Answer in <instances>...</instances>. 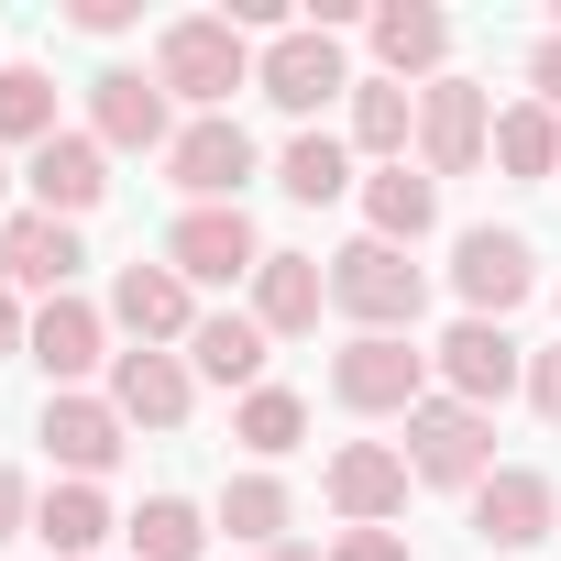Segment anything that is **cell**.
I'll list each match as a JSON object with an SVG mask.
<instances>
[{
  "label": "cell",
  "mask_w": 561,
  "mask_h": 561,
  "mask_svg": "<svg viewBox=\"0 0 561 561\" xmlns=\"http://www.w3.org/2000/svg\"><path fill=\"white\" fill-rule=\"evenodd\" d=\"M287 517H298V495L275 484V473H231V484H220V528H231L242 550H275V539H287Z\"/></svg>",
  "instance_id": "f546056e"
},
{
  "label": "cell",
  "mask_w": 561,
  "mask_h": 561,
  "mask_svg": "<svg viewBox=\"0 0 561 561\" xmlns=\"http://www.w3.org/2000/svg\"><path fill=\"white\" fill-rule=\"evenodd\" d=\"M440 220V176H419V165H375L364 176V231L375 242H419Z\"/></svg>",
  "instance_id": "d4e9b609"
},
{
  "label": "cell",
  "mask_w": 561,
  "mask_h": 561,
  "mask_svg": "<svg viewBox=\"0 0 561 561\" xmlns=\"http://www.w3.org/2000/svg\"><path fill=\"white\" fill-rule=\"evenodd\" d=\"M23 528H34V484L0 462V539H23Z\"/></svg>",
  "instance_id": "d590c367"
},
{
  "label": "cell",
  "mask_w": 561,
  "mask_h": 561,
  "mask_svg": "<svg viewBox=\"0 0 561 561\" xmlns=\"http://www.w3.org/2000/svg\"><path fill=\"white\" fill-rule=\"evenodd\" d=\"M528 89H539V111H561V34L528 45Z\"/></svg>",
  "instance_id": "e575fe53"
},
{
  "label": "cell",
  "mask_w": 561,
  "mask_h": 561,
  "mask_svg": "<svg viewBox=\"0 0 561 561\" xmlns=\"http://www.w3.org/2000/svg\"><path fill=\"white\" fill-rule=\"evenodd\" d=\"M495 165H506L517 187H539V176H561V111H539V100H517V111H495Z\"/></svg>",
  "instance_id": "83f0119b"
},
{
  "label": "cell",
  "mask_w": 561,
  "mask_h": 561,
  "mask_svg": "<svg viewBox=\"0 0 561 561\" xmlns=\"http://www.w3.org/2000/svg\"><path fill=\"white\" fill-rule=\"evenodd\" d=\"M242 176H253V133L220 111V122H187L176 144H165V187L187 198V209H242Z\"/></svg>",
  "instance_id": "52a82bcc"
},
{
  "label": "cell",
  "mask_w": 561,
  "mask_h": 561,
  "mask_svg": "<svg viewBox=\"0 0 561 561\" xmlns=\"http://www.w3.org/2000/svg\"><path fill=\"white\" fill-rule=\"evenodd\" d=\"M78 220L56 209H12L0 220V287H34V298H67V275H78Z\"/></svg>",
  "instance_id": "5bb4252c"
},
{
  "label": "cell",
  "mask_w": 561,
  "mask_h": 561,
  "mask_svg": "<svg viewBox=\"0 0 561 561\" xmlns=\"http://www.w3.org/2000/svg\"><path fill=\"white\" fill-rule=\"evenodd\" d=\"M165 264L187 275V287H242V275L264 264V242H253V220H242V209H176Z\"/></svg>",
  "instance_id": "4fadbf2b"
},
{
  "label": "cell",
  "mask_w": 561,
  "mask_h": 561,
  "mask_svg": "<svg viewBox=\"0 0 561 561\" xmlns=\"http://www.w3.org/2000/svg\"><path fill=\"white\" fill-rule=\"evenodd\" d=\"M331 309L353 320V331H419V309H430V275L408 264V242H342L331 253Z\"/></svg>",
  "instance_id": "7a4b0ae2"
},
{
  "label": "cell",
  "mask_w": 561,
  "mask_h": 561,
  "mask_svg": "<svg viewBox=\"0 0 561 561\" xmlns=\"http://www.w3.org/2000/svg\"><path fill=\"white\" fill-rule=\"evenodd\" d=\"M89 133H100V154H165V144H176L165 89H154L144 67H100V78H89Z\"/></svg>",
  "instance_id": "7c38bea8"
},
{
  "label": "cell",
  "mask_w": 561,
  "mask_h": 561,
  "mask_svg": "<svg viewBox=\"0 0 561 561\" xmlns=\"http://www.w3.org/2000/svg\"><path fill=\"white\" fill-rule=\"evenodd\" d=\"M253 89L275 100V111H331V100H353V56H342V34H320V23H287L264 56H253Z\"/></svg>",
  "instance_id": "5b68a950"
},
{
  "label": "cell",
  "mask_w": 561,
  "mask_h": 561,
  "mask_svg": "<svg viewBox=\"0 0 561 561\" xmlns=\"http://www.w3.org/2000/svg\"><path fill=\"white\" fill-rule=\"evenodd\" d=\"M122 539H133V561H198V550H209V517H198L187 495H144V506L122 517Z\"/></svg>",
  "instance_id": "f1b7e54d"
},
{
  "label": "cell",
  "mask_w": 561,
  "mask_h": 561,
  "mask_svg": "<svg viewBox=\"0 0 561 561\" xmlns=\"http://www.w3.org/2000/svg\"><path fill=\"white\" fill-rule=\"evenodd\" d=\"M111 320L133 331V353H165V342H187L209 309H198V287H187L176 264H144V253H133V264L111 275Z\"/></svg>",
  "instance_id": "30bf717a"
},
{
  "label": "cell",
  "mask_w": 561,
  "mask_h": 561,
  "mask_svg": "<svg viewBox=\"0 0 561 561\" xmlns=\"http://www.w3.org/2000/svg\"><path fill=\"white\" fill-rule=\"evenodd\" d=\"M34 353V320H23V287H0V364Z\"/></svg>",
  "instance_id": "8d00e7d4"
},
{
  "label": "cell",
  "mask_w": 561,
  "mask_h": 561,
  "mask_svg": "<svg viewBox=\"0 0 561 561\" xmlns=\"http://www.w3.org/2000/svg\"><path fill=\"white\" fill-rule=\"evenodd\" d=\"M430 375H440L462 408H484V419H495V397H517V386H528V353L506 342V320H451V331H440V353H430Z\"/></svg>",
  "instance_id": "ba28073f"
},
{
  "label": "cell",
  "mask_w": 561,
  "mask_h": 561,
  "mask_svg": "<svg viewBox=\"0 0 561 561\" xmlns=\"http://www.w3.org/2000/svg\"><path fill=\"white\" fill-rule=\"evenodd\" d=\"M187 375H209V386H264V320L253 309H209L198 331H187Z\"/></svg>",
  "instance_id": "7402d4cb"
},
{
  "label": "cell",
  "mask_w": 561,
  "mask_h": 561,
  "mask_svg": "<svg viewBox=\"0 0 561 561\" xmlns=\"http://www.w3.org/2000/svg\"><path fill=\"white\" fill-rule=\"evenodd\" d=\"M122 430H133V419H122L111 397H89V386H78V397H45V451L67 462V484H100V473L122 462Z\"/></svg>",
  "instance_id": "2e32d148"
},
{
  "label": "cell",
  "mask_w": 561,
  "mask_h": 561,
  "mask_svg": "<svg viewBox=\"0 0 561 561\" xmlns=\"http://www.w3.org/2000/svg\"><path fill=\"white\" fill-rule=\"evenodd\" d=\"M0 144H56V78L0 67Z\"/></svg>",
  "instance_id": "4dcf8cb0"
},
{
  "label": "cell",
  "mask_w": 561,
  "mask_h": 561,
  "mask_svg": "<svg viewBox=\"0 0 561 561\" xmlns=\"http://www.w3.org/2000/svg\"><path fill=\"white\" fill-rule=\"evenodd\" d=\"M154 89L198 100V122L231 111V89H253V34H231V12H187L154 34Z\"/></svg>",
  "instance_id": "6da1fadb"
},
{
  "label": "cell",
  "mask_w": 561,
  "mask_h": 561,
  "mask_svg": "<svg viewBox=\"0 0 561 561\" xmlns=\"http://www.w3.org/2000/svg\"><path fill=\"white\" fill-rule=\"evenodd\" d=\"M111 528H122V517H111L100 484H45V495H34V539H45V561H89Z\"/></svg>",
  "instance_id": "cb8c5ba5"
},
{
  "label": "cell",
  "mask_w": 561,
  "mask_h": 561,
  "mask_svg": "<svg viewBox=\"0 0 561 561\" xmlns=\"http://www.w3.org/2000/svg\"><path fill=\"white\" fill-rule=\"evenodd\" d=\"M34 364L56 375V397H78V386L111 364V320H100L89 298H45V309H34Z\"/></svg>",
  "instance_id": "ac0fdd59"
},
{
  "label": "cell",
  "mask_w": 561,
  "mask_h": 561,
  "mask_svg": "<svg viewBox=\"0 0 561 561\" xmlns=\"http://www.w3.org/2000/svg\"><path fill=\"white\" fill-rule=\"evenodd\" d=\"M331 397L353 419H408V408H430V353L408 331H353L331 353Z\"/></svg>",
  "instance_id": "3957f363"
},
{
  "label": "cell",
  "mask_w": 561,
  "mask_h": 561,
  "mask_svg": "<svg viewBox=\"0 0 561 561\" xmlns=\"http://www.w3.org/2000/svg\"><path fill=\"white\" fill-rule=\"evenodd\" d=\"M550 528H561V484H550V473L495 462V473L473 484V539H484V550H539Z\"/></svg>",
  "instance_id": "8fae6325"
},
{
  "label": "cell",
  "mask_w": 561,
  "mask_h": 561,
  "mask_svg": "<svg viewBox=\"0 0 561 561\" xmlns=\"http://www.w3.org/2000/svg\"><path fill=\"white\" fill-rule=\"evenodd\" d=\"M275 187H287L298 209H331V198L353 187V144H342V133H298L287 154H275Z\"/></svg>",
  "instance_id": "4316f807"
},
{
  "label": "cell",
  "mask_w": 561,
  "mask_h": 561,
  "mask_svg": "<svg viewBox=\"0 0 561 561\" xmlns=\"http://www.w3.org/2000/svg\"><path fill=\"white\" fill-rule=\"evenodd\" d=\"M408 451H386V440H342L331 451V506H342V528H386L397 506H408Z\"/></svg>",
  "instance_id": "e0dca14e"
},
{
  "label": "cell",
  "mask_w": 561,
  "mask_h": 561,
  "mask_svg": "<svg viewBox=\"0 0 561 561\" xmlns=\"http://www.w3.org/2000/svg\"><path fill=\"white\" fill-rule=\"evenodd\" d=\"M23 187H34V209L89 220V209L111 198V154H100V133H56V144H34V154H23Z\"/></svg>",
  "instance_id": "9a60e30c"
},
{
  "label": "cell",
  "mask_w": 561,
  "mask_h": 561,
  "mask_svg": "<svg viewBox=\"0 0 561 561\" xmlns=\"http://www.w3.org/2000/svg\"><path fill=\"white\" fill-rule=\"evenodd\" d=\"M320 309H331V275H320V253H264V264H253V320H264V342H298V331H320Z\"/></svg>",
  "instance_id": "d6986e66"
},
{
  "label": "cell",
  "mask_w": 561,
  "mask_h": 561,
  "mask_svg": "<svg viewBox=\"0 0 561 561\" xmlns=\"http://www.w3.org/2000/svg\"><path fill=\"white\" fill-rule=\"evenodd\" d=\"M451 287H462V320H506L528 287H539V253H528V231H462L451 242Z\"/></svg>",
  "instance_id": "9c48e42d"
},
{
  "label": "cell",
  "mask_w": 561,
  "mask_h": 561,
  "mask_svg": "<svg viewBox=\"0 0 561 561\" xmlns=\"http://www.w3.org/2000/svg\"><path fill=\"white\" fill-rule=\"evenodd\" d=\"M187 397H198L187 353H111V408H122L133 430H176Z\"/></svg>",
  "instance_id": "44dd1931"
},
{
  "label": "cell",
  "mask_w": 561,
  "mask_h": 561,
  "mask_svg": "<svg viewBox=\"0 0 561 561\" xmlns=\"http://www.w3.org/2000/svg\"><path fill=\"white\" fill-rule=\"evenodd\" d=\"M528 408L561 430V353H528Z\"/></svg>",
  "instance_id": "836d02e7"
},
{
  "label": "cell",
  "mask_w": 561,
  "mask_h": 561,
  "mask_svg": "<svg viewBox=\"0 0 561 561\" xmlns=\"http://www.w3.org/2000/svg\"><path fill=\"white\" fill-rule=\"evenodd\" d=\"M364 34H375V78H397V89H408V78L430 89L440 56H451V12H430V0H386Z\"/></svg>",
  "instance_id": "ffe728a7"
},
{
  "label": "cell",
  "mask_w": 561,
  "mask_h": 561,
  "mask_svg": "<svg viewBox=\"0 0 561 561\" xmlns=\"http://www.w3.org/2000/svg\"><path fill=\"white\" fill-rule=\"evenodd\" d=\"M320 561H408V539H397V528H342Z\"/></svg>",
  "instance_id": "1f68e13d"
},
{
  "label": "cell",
  "mask_w": 561,
  "mask_h": 561,
  "mask_svg": "<svg viewBox=\"0 0 561 561\" xmlns=\"http://www.w3.org/2000/svg\"><path fill=\"white\" fill-rule=\"evenodd\" d=\"M67 23H78V34H100V45H111V34H133V0H67Z\"/></svg>",
  "instance_id": "d6a6232c"
},
{
  "label": "cell",
  "mask_w": 561,
  "mask_h": 561,
  "mask_svg": "<svg viewBox=\"0 0 561 561\" xmlns=\"http://www.w3.org/2000/svg\"><path fill=\"white\" fill-rule=\"evenodd\" d=\"M253 561H320V550H298V539H275V550H253Z\"/></svg>",
  "instance_id": "74e56055"
},
{
  "label": "cell",
  "mask_w": 561,
  "mask_h": 561,
  "mask_svg": "<svg viewBox=\"0 0 561 561\" xmlns=\"http://www.w3.org/2000/svg\"><path fill=\"white\" fill-rule=\"evenodd\" d=\"M0 198H12V165H0ZM0 220H12V209H0Z\"/></svg>",
  "instance_id": "f35d334b"
},
{
  "label": "cell",
  "mask_w": 561,
  "mask_h": 561,
  "mask_svg": "<svg viewBox=\"0 0 561 561\" xmlns=\"http://www.w3.org/2000/svg\"><path fill=\"white\" fill-rule=\"evenodd\" d=\"M397 451H408L419 484H462V495H473V484L495 473V419L462 408V397H430V408H408V440H397Z\"/></svg>",
  "instance_id": "277c9868"
},
{
  "label": "cell",
  "mask_w": 561,
  "mask_h": 561,
  "mask_svg": "<svg viewBox=\"0 0 561 561\" xmlns=\"http://www.w3.org/2000/svg\"><path fill=\"white\" fill-rule=\"evenodd\" d=\"M495 144V100L473 78H430L419 89V176H473Z\"/></svg>",
  "instance_id": "8992f818"
},
{
  "label": "cell",
  "mask_w": 561,
  "mask_h": 561,
  "mask_svg": "<svg viewBox=\"0 0 561 561\" xmlns=\"http://www.w3.org/2000/svg\"><path fill=\"white\" fill-rule=\"evenodd\" d=\"M353 154L408 165V154H419V89H397V78H353Z\"/></svg>",
  "instance_id": "603a6c76"
},
{
  "label": "cell",
  "mask_w": 561,
  "mask_h": 561,
  "mask_svg": "<svg viewBox=\"0 0 561 561\" xmlns=\"http://www.w3.org/2000/svg\"><path fill=\"white\" fill-rule=\"evenodd\" d=\"M231 440H242L253 462H287V451L309 440V397H298V386H253V397L231 408Z\"/></svg>",
  "instance_id": "484cf974"
}]
</instances>
